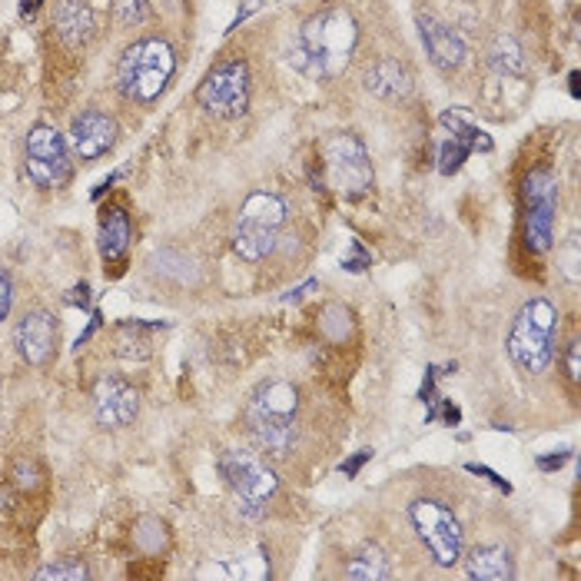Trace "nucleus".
I'll use <instances>...</instances> for the list:
<instances>
[{
    "label": "nucleus",
    "instance_id": "c85d7f7f",
    "mask_svg": "<svg viewBox=\"0 0 581 581\" xmlns=\"http://www.w3.org/2000/svg\"><path fill=\"white\" fill-rule=\"evenodd\" d=\"M369 459H373V452L366 449V452H359V456H353L349 462H343V466H339V472H343L346 479H356V476H359V469H363V466H366Z\"/></svg>",
    "mask_w": 581,
    "mask_h": 581
},
{
    "label": "nucleus",
    "instance_id": "7ed1b4c3",
    "mask_svg": "<svg viewBox=\"0 0 581 581\" xmlns=\"http://www.w3.org/2000/svg\"><path fill=\"white\" fill-rule=\"evenodd\" d=\"M176 70V53L166 40L146 37L136 40L123 50L116 63V83L120 93L133 103H153L173 80Z\"/></svg>",
    "mask_w": 581,
    "mask_h": 581
},
{
    "label": "nucleus",
    "instance_id": "f257e3e1",
    "mask_svg": "<svg viewBox=\"0 0 581 581\" xmlns=\"http://www.w3.org/2000/svg\"><path fill=\"white\" fill-rule=\"evenodd\" d=\"M359 43V27L356 17L343 7H329L313 13L296 40L293 60L303 73L309 77H339L346 63L353 60V50Z\"/></svg>",
    "mask_w": 581,
    "mask_h": 581
},
{
    "label": "nucleus",
    "instance_id": "412c9836",
    "mask_svg": "<svg viewBox=\"0 0 581 581\" xmlns=\"http://www.w3.org/2000/svg\"><path fill=\"white\" fill-rule=\"evenodd\" d=\"M57 30L70 43H80L90 33V13H86V7L80 0H63L60 10H57Z\"/></svg>",
    "mask_w": 581,
    "mask_h": 581
},
{
    "label": "nucleus",
    "instance_id": "c9c22d12",
    "mask_svg": "<svg viewBox=\"0 0 581 581\" xmlns=\"http://www.w3.org/2000/svg\"><path fill=\"white\" fill-rule=\"evenodd\" d=\"M569 80H572V86H569V90H572V96H581V86H579V73H572V77H569Z\"/></svg>",
    "mask_w": 581,
    "mask_h": 581
},
{
    "label": "nucleus",
    "instance_id": "9b49d317",
    "mask_svg": "<svg viewBox=\"0 0 581 581\" xmlns=\"http://www.w3.org/2000/svg\"><path fill=\"white\" fill-rule=\"evenodd\" d=\"M326 170H329V183L353 196H363L373 186V163L366 153V143L356 133H333L326 140Z\"/></svg>",
    "mask_w": 581,
    "mask_h": 581
},
{
    "label": "nucleus",
    "instance_id": "a878e982",
    "mask_svg": "<svg viewBox=\"0 0 581 581\" xmlns=\"http://www.w3.org/2000/svg\"><path fill=\"white\" fill-rule=\"evenodd\" d=\"M466 469H469V472H472V476H486V479H489V482H492V486H496V489H502V492H506V496H509V492H512V486H509V482H506V479H502V476H499V472H492V469H486V466H476V462H469V466H466Z\"/></svg>",
    "mask_w": 581,
    "mask_h": 581
},
{
    "label": "nucleus",
    "instance_id": "20e7f679",
    "mask_svg": "<svg viewBox=\"0 0 581 581\" xmlns=\"http://www.w3.org/2000/svg\"><path fill=\"white\" fill-rule=\"evenodd\" d=\"M555 326H559V313L549 299L539 296V299L526 303L512 323V333H509L512 363L532 376L546 373L555 359Z\"/></svg>",
    "mask_w": 581,
    "mask_h": 581
},
{
    "label": "nucleus",
    "instance_id": "2eb2a0df",
    "mask_svg": "<svg viewBox=\"0 0 581 581\" xmlns=\"http://www.w3.org/2000/svg\"><path fill=\"white\" fill-rule=\"evenodd\" d=\"M419 33H422L426 50H429V60L442 73H452L466 60V43H462V37L452 27H446L439 20H419Z\"/></svg>",
    "mask_w": 581,
    "mask_h": 581
},
{
    "label": "nucleus",
    "instance_id": "a211bd4d",
    "mask_svg": "<svg viewBox=\"0 0 581 581\" xmlns=\"http://www.w3.org/2000/svg\"><path fill=\"white\" fill-rule=\"evenodd\" d=\"M466 569H469V579H479V581L516 579L512 555H509L502 546H482V549H476V552L466 559Z\"/></svg>",
    "mask_w": 581,
    "mask_h": 581
},
{
    "label": "nucleus",
    "instance_id": "7c9ffc66",
    "mask_svg": "<svg viewBox=\"0 0 581 581\" xmlns=\"http://www.w3.org/2000/svg\"><path fill=\"white\" fill-rule=\"evenodd\" d=\"M569 462V452H559V456H542L539 459V469L542 472H555V469H562Z\"/></svg>",
    "mask_w": 581,
    "mask_h": 581
},
{
    "label": "nucleus",
    "instance_id": "cd10ccee",
    "mask_svg": "<svg viewBox=\"0 0 581 581\" xmlns=\"http://www.w3.org/2000/svg\"><path fill=\"white\" fill-rule=\"evenodd\" d=\"M353 253H356V256H353V259H346L343 266H346L349 273H363V269H366L373 259H369V253L363 249V243H353Z\"/></svg>",
    "mask_w": 581,
    "mask_h": 581
},
{
    "label": "nucleus",
    "instance_id": "aec40b11",
    "mask_svg": "<svg viewBox=\"0 0 581 581\" xmlns=\"http://www.w3.org/2000/svg\"><path fill=\"white\" fill-rule=\"evenodd\" d=\"M393 572H389V562H386V555L376 549V546H366V549H359L353 559H349V565H346V579L353 581H383L389 579Z\"/></svg>",
    "mask_w": 581,
    "mask_h": 581
},
{
    "label": "nucleus",
    "instance_id": "1a4fd4ad",
    "mask_svg": "<svg viewBox=\"0 0 581 581\" xmlns=\"http://www.w3.org/2000/svg\"><path fill=\"white\" fill-rule=\"evenodd\" d=\"M196 100L206 113L233 120L243 116L249 106V67L246 60H226L206 73V80L196 90Z\"/></svg>",
    "mask_w": 581,
    "mask_h": 581
},
{
    "label": "nucleus",
    "instance_id": "9d476101",
    "mask_svg": "<svg viewBox=\"0 0 581 581\" xmlns=\"http://www.w3.org/2000/svg\"><path fill=\"white\" fill-rule=\"evenodd\" d=\"M526 239L532 253H549L555 243V210H559V186L549 170H532L526 176Z\"/></svg>",
    "mask_w": 581,
    "mask_h": 581
},
{
    "label": "nucleus",
    "instance_id": "6e6552de",
    "mask_svg": "<svg viewBox=\"0 0 581 581\" xmlns=\"http://www.w3.org/2000/svg\"><path fill=\"white\" fill-rule=\"evenodd\" d=\"M23 166L27 176L40 186V190H57L70 180L73 163H70V150L63 133H57L50 123H37L27 133L23 143Z\"/></svg>",
    "mask_w": 581,
    "mask_h": 581
},
{
    "label": "nucleus",
    "instance_id": "39448f33",
    "mask_svg": "<svg viewBox=\"0 0 581 581\" xmlns=\"http://www.w3.org/2000/svg\"><path fill=\"white\" fill-rule=\"evenodd\" d=\"M283 223H286V203L276 193H249L233 230L236 256L246 263L266 259L276 249Z\"/></svg>",
    "mask_w": 581,
    "mask_h": 581
},
{
    "label": "nucleus",
    "instance_id": "0eeeda50",
    "mask_svg": "<svg viewBox=\"0 0 581 581\" xmlns=\"http://www.w3.org/2000/svg\"><path fill=\"white\" fill-rule=\"evenodd\" d=\"M409 519H412V529L422 539V546L429 549L436 565L452 569V565L462 562V529L442 502L416 499L409 506Z\"/></svg>",
    "mask_w": 581,
    "mask_h": 581
},
{
    "label": "nucleus",
    "instance_id": "f704fd0d",
    "mask_svg": "<svg viewBox=\"0 0 581 581\" xmlns=\"http://www.w3.org/2000/svg\"><path fill=\"white\" fill-rule=\"evenodd\" d=\"M37 7H40V0H20V13H23V17H30Z\"/></svg>",
    "mask_w": 581,
    "mask_h": 581
},
{
    "label": "nucleus",
    "instance_id": "f3484780",
    "mask_svg": "<svg viewBox=\"0 0 581 581\" xmlns=\"http://www.w3.org/2000/svg\"><path fill=\"white\" fill-rule=\"evenodd\" d=\"M366 90L376 93L379 100H402L412 90L409 70L396 60H379L369 73H366Z\"/></svg>",
    "mask_w": 581,
    "mask_h": 581
},
{
    "label": "nucleus",
    "instance_id": "6ab92c4d",
    "mask_svg": "<svg viewBox=\"0 0 581 581\" xmlns=\"http://www.w3.org/2000/svg\"><path fill=\"white\" fill-rule=\"evenodd\" d=\"M439 126L442 130H449L456 140H462L469 150H482V153H489L492 150V136L482 130V126H476L462 110H446L442 116H439Z\"/></svg>",
    "mask_w": 581,
    "mask_h": 581
},
{
    "label": "nucleus",
    "instance_id": "72a5a7b5",
    "mask_svg": "<svg viewBox=\"0 0 581 581\" xmlns=\"http://www.w3.org/2000/svg\"><path fill=\"white\" fill-rule=\"evenodd\" d=\"M96 326H100V313H93V316H90V323H86V329H83V336L77 339V346H73V349H80V346H86V339H90V336L96 333Z\"/></svg>",
    "mask_w": 581,
    "mask_h": 581
},
{
    "label": "nucleus",
    "instance_id": "423d86ee",
    "mask_svg": "<svg viewBox=\"0 0 581 581\" xmlns=\"http://www.w3.org/2000/svg\"><path fill=\"white\" fill-rule=\"evenodd\" d=\"M220 476L226 479V486L233 489V496L239 499V509L243 516L249 519H259L266 512V502L276 496L279 489V479L276 472L266 466L263 456L256 452H246V449H233V452H223L220 459Z\"/></svg>",
    "mask_w": 581,
    "mask_h": 581
},
{
    "label": "nucleus",
    "instance_id": "5701e85b",
    "mask_svg": "<svg viewBox=\"0 0 581 581\" xmlns=\"http://www.w3.org/2000/svg\"><path fill=\"white\" fill-rule=\"evenodd\" d=\"M469 146L462 143V140H446L442 146H439V173H446V176H452V173H459L462 170V163L469 160Z\"/></svg>",
    "mask_w": 581,
    "mask_h": 581
},
{
    "label": "nucleus",
    "instance_id": "f03ea898",
    "mask_svg": "<svg viewBox=\"0 0 581 581\" xmlns=\"http://www.w3.org/2000/svg\"><path fill=\"white\" fill-rule=\"evenodd\" d=\"M296 389L283 379H269L246 402V429L266 456H286L296 442Z\"/></svg>",
    "mask_w": 581,
    "mask_h": 581
},
{
    "label": "nucleus",
    "instance_id": "4be33fe9",
    "mask_svg": "<svg viewBox=\"0 0 581 581\" xmlns=\"http://www.w3.org/2000/svg\"><path fill=\"white\" fill-rule=\"evenodd\" d=\"M492 67L506 77H522L526 73V53L512 37H499L492 47Z\"/></svg>",
    "mask_w": 581,
    "mask_h": 581
},
{
    "label": "nucleus",
    "instance_id": "bb28decb",
    "mask_svg": "<svg viewBox=\"0 0 581 581\" xmlns=\"http://www.w3.org/2000/svg\"><path fill=\"white\" fill-rule=\"evenodd\" d=\"M10 306H13V286H10V276L0 273V323L10 316Z\"/></svg>",
    "mask_w": 581,
    "mask_h": 581
},
{
    "label": "nucleus",
    "instance_id": "4468645a",
    "mask_svg": "<svg viewBox=\"0 0 581 581\" xmlns=\"http://www.w3.org/2000/svg\"><path fill=\"white\" fill-rule=\"evenodd\" d=\"M116 143V120L103 110H83L70 123V146L80 160H96Z\"/></svg>",
    "mask_w": 581,
    "mask_h": 581
},
{
    "label": "nucleus",
    "instance_id": "ddd939ff",
    "mask_svg": "<svg viewBox=\"0 0 581 581\" xmlns=\"http://www.w3.org/2000/svg\"><path fill=\"white\" fill-rule=\"evenodd\" d=\"M93 412L103 429H126L140 412V396L123 379H100L93 386Z\"/></svg>",
    "mask_w": 581,
    "mask_h": 581
},
{
    "label": "nucleus",
    "instance_id": "b1692460",
    "mask_svg": "<svg viewBox=\"0 0 581 581\" xmlns=\"http://www.w3.org/2000/svg\"><path fill=\"white\" fill-rule=\"evenodd\" d=\"M86 575H90V572H86L83 562H77V559H60V562L40 569V572H37V581H80L86 579Z\"/></svg>",
    "mask_w": 581,
    "mask_h": 581
},
{
    "label": "nucleus",
    "instance_id": "2f4dec72",
    "mask_svg": "<svg viewBox=\"0 0 581 581\" xmlns=\"http://www.w3.org/2000/svg\"><path fill=\"white\" fill-rule=\"evenodd\" d=\"M256 10H259V0H246V7H243V10H239L236 17H233V23L226 27V33H233V30H236V27H239V23H243V20L249 17V13H256Z\"/></svg>",
    "mask_w": 581,
    "mask_h": 581
},
{
    "label": "nucleus",
    "instance_id": "f8f14e48",
    "mask_svg": "<svg viewBox=\"0 0 581 581\" xmlns=\"http://www.w3.org/2000/svg\"><path fill=\"white\" fill-rule=\"evenodd\" d=\"M57 323L47 309L27 313L13 329V346L27 366H47L57 353Z\"/></svg>",
    "mask_w": 581,
    "mask_h": 581
},
{
    "label": "nucleus",
    "instance_id": "393cba45",
    "mask_svg": "<svg viewBox=\"0 0 581 581\" xmlns=\"http://www.w3.org/2000/svg\"><path fill=\"white\" fill-rule=\"evenodd\" d=\"M146 17V0H120V23H140Z\"/></svg>",
    "mask_w": 581,
    "mask_h": 581
},
{
    "label": "nucleus",
    "instance_id": "473e14b6",
    "mask_svg": "<svg viewBox=\"0 0 581 581\" xmlns=\"http://www.w3.org/2000/svg\"><path fill=\"white\" fill-rule=\"evenodd\" d=\"M70 303H77L80 309H86V306H90V286H86V283H80V286L73 289V296H70Z\"/></svg>",
    "mask_w": 581,
    "mask_h": 581
},
{
    "label": "nucleus",
    "instance_id": "c756f323",
    "mask_svg": "<svg viewBox=\"0 0 581 581\" xmlns=\"http://www.w3.org/2000/svg\"><path fill=\"white\" fill-rule=\"evenodd\" d=\"M579 356H581V346H579V339H575V343L569 346V353H565V363H569V379H572V383H579L581 379Z\"/></svg>",
    "mask_w": 581,
    "mask_h": 581
},
{
    "label": "nucleus",
    "instance_id": "dca6fc26",
    "mask_svg": "<svg viewBox=\"0 0 581 581\" xmlns=\"http://www.w3.org/2000/svg\"><path fill=\"white\" fill-rule=\"evenodd\" d=\"M133 239V226H130V213L123 206H110L100 216V256L106 263H123L126 249Z\"/></svg>",
    "mask_w": 581,
    "mask_h": 581
}]
</instances>
